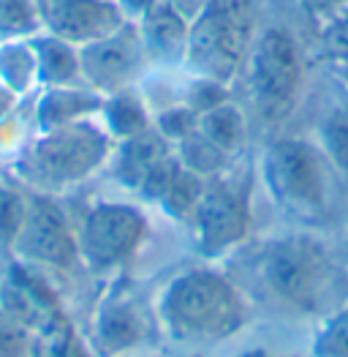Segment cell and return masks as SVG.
Segmentation results:
<instances>
[{"mask_svg": "<svg viewBox=\"0 0 348 357\" xmlns=\"http://www.w3.org/2000/svg\"><path fill=\"white\" fill-rule=\"evenodd\" d=\"M161 322L177 341L215 344L232 338L248 319L245 300L229 278L212 270H191L161 295Z\"/></svg>", "mask_w": 348, "mask_h": 357, "instance_id": "1", "label": "cell"}, {"mask_svg": "<svg viewBox=\"0 0 348 357\" xmlns=\"http://www.w3.org/2000/svg\"><path fill=\"white\" fill-rule=\"evenodd\" d=\"M253 273L269 298L299 314L324 311L338 289L335 265L326 248L310 235L264 243Z\"/></svg>", "mask_w": 348, "mask_h": 357, "instance_id": "2", "label": "cell"}, {"mask_svg": "<svg viewBox=\"0 0 348 357\" xmlns=\"http://www.w3.org/2000/svg\"><path fill=\"white\" fill-rule=\"evenodd\" d=\"M106 153L109 137L98 126L77 120L41 131V137L17 158L14 169L38 191H60L93 175L104 164Z\"/></svg>", "mask_w": 348, "mask_h": 357, "instance_id": "3", "label": "cell"}, {"mask_svg": "<svg viewBox=\"0 0 348 357\" xmlns=\"http://www.w3.org/2000/svg\"><path fill=\"white\" fill-rule=\"evenodd\" d=\"M256 38L253 0H209L188 28V60L202 79L229 82L248 60Z\"/></svg>", "mask_w": 348, "mask_h": 357, "instance_id": "4", "label": "cell"}, {"mask_svg": "<svg viewBox=\"0 0 348 357\" xmlns=\"http://www.w3.org/2000/svg\"><path fill=\"white\" fill-rule=\"evenodd\" d=\"M264 183L280 208L319 215L326 208V158L302 139H278L264 153Z\"/></svg>", "mask_w": 348, "mask_h": 357, "instance_id": "5", "label": "cell"}, {"mask_svg": "<svg viewBox=\"0 0 348 357\" xmlns=\"http://www.w3.org/2000/svg\"><path fill=\"white\" fill-rule=\"evenodd\" d=\"M248 82L253 101L267 118L286 115L302 85V55L286 30L267 28L248 52Z\"/></svg>", "mask_w": 348, "mask_h": 357, "instance_id": "6", "label": "cell"}, {"mask_svg": "<svg viewBox=\"0 0 348 357\" xmlns=\"http://www.w3.org/2000/svg\"><path fill=\"white\" fill-rule=\"evenodd\" d=\"M147 235L145 215L131 205L101 202L87 210L77 232L79 259L90 270H112L128 262Z\"/></svg>", "mask_w": 348, "mask_h": 357, "instance_id": "7", "label": "cell"}, {"mask_svg": "<svg viewBox=\"0 0 348 357\" xmlns=\"http://www.w3.org/2000/svg\"><path fill=\"white\" fill-rule=\"evenodd\" d=\"M202 254L215 257L242 243L251 229L248 188L223 178H207L202 199L191 215Z\"/></svg>", "mask_w": 348, "mask_h": 357, "instance_id": "8", "label": "cell"}, {"mask_svg": "<svg viewBox=\"0 0 348 357\" xmlns=\"http://www.w3.org/2000/svg\"><path fill=\"white\" fill-rule=\"evenodd\" d=\"M19 262L49 270H71L79 262L77 232H71L65 213L47 197H28V215L11 251Z\"/></svg>", "mask_w": 348, "mask_h": 357, "instance_id": "9", "label": "cell"}, {"mask_svg": "<svg viewBox=\"0 0 348 357\" xmlns=\"http://www.w3.org/2000/svg\"><path fill=\"white\" fill-rule=\"evenodd\" d=\"M41 28L68 44H93L120 30L122 17L106 0H35Z\"/></svg>", "mask_w": 348, "mask_h": 357, "instance_id": "10", "label": "cell"}, {"mask_svg": "<svg viewBox=\"0 0 348 357\" xmlns=\"http://www.w3.org/2000/svg\"><path fill=\"white\" fill-rule=\"evenodd\" d=\"M0 308L35 335H44L63 319L58 298L49 284L38 273H33V265H25L19 259L6 270V275H0Z\"/></svg>", "mask_w": 348, "mask_h": 357, "instance_id": "11", "label": "cell"}, {"mask_svg": "<svg viewBox=\"0 0 348 357\" xmlns=\"http://www.w3.org/2000/svg\"><path fill=\"white\" fill-rule=\"evenodd\" d=\"M150 335L145 314L128 300H109L93 319L87 338L95 357H131Z\"/></svg>", "mask_w": 348, "mask_h": 357, "instance_id": "12", "label": "cell"}, {"mask_svg": "<svg viewBox=\"0 0 348 357\" xmlns=\"http://www.w3.org/2000/svg\"><path fill=\"white\" fill-rule=\"evenodd\" d=\"M134 44L122 36H106V38H98L93 44H85L82 52H79V68H82V77L93 88L98 90H115L117 85H122L134 68Z\"/></svg>", "mask_w": 348, "mask_h": 357, "instance_id": "13", "label": "cell"}, {"mask_svg": "<svg viewBox=\"0 0 348 357\" xmlns=\"http://www.w3.org/2000/svg\"><path fill=\"white\" fill-rule=\"evenodd\" d=\"M169 155V148H166V139L147 128L142 134L131 137V139H122V145L117 150V161H115V175L122 185L128 188H142L145 178L150 175V169Z\"/></svg>", "mask_w": 348, "mask_h": 357, "instance_id": "14", "label": "cell"}, {"mask_svg": "<svg viewBox=\"0 0 348 357\" xmlns=\"http://www.w3.org/2000/svg\"><path fill=\"white\" fill-rule=\"evenodd\" d=\"M30 47L35 52L38 79L47 82L49 88L71 85L77 77H82L79 52L74 50V44H68V41H63L58 36L47 33V36H33Z\"/></svg>", "mask_w": 348, "mask_h": 357, "instance_id": "15", "label": "cell"}, {"mask_svg": "<svg viewBox=\"0 0 348 357\" xmlns=\"http://www.w3.org/2000/svg\"><path fill=\"white\" fill-rule=\"evenodd\" d=\"M101 107L104 104L98 96L63 85V88H49L44 93V98L38 101V109H35V120H38L41 131H49V128H58L65 123L85 120L90 112H95Z\"/></svg>", "mask_w": 348, "mask_h": 357, "instance_id": "16", "label": "cell"}, {"mask_svg": "<svg viewBox=\"0 0 348 357\" xmlns=\"http://www.w3.org/2000/svg\"><path fill=\"white\" fill-rule=\"evenodd\" d=\"M196 128H199L202 137H207L215 148L223 150L226 155L237 153V150L242 148V142H245V118L229 101H223V104L202 112Z\"/></svg>", "mask_w": 348, "mask_h": 357, "instance_id": "17", "label": "cell"}, {"mask_svg": "<svg viewBox=\"0 0 348 357\" xmlns=\"http://www.w3.org/2000/svg\"><path fill=\"white\" fill-rule=\"evenodd\" d=\"M188 22L169 6V0L152 3L145 14V36L150 47L155 50H172L177 44H188Z\"/></svg>", "mask_w": 348, "mask_h": 357, "instance_id": "18", "label": "cell"}, {"mask_svg": "<svg viewBox=\"0 0 348 357\" xmlns=\"http://www.w3.org/2000/svg\"><path fill=\"white\" fill-rule=\"evenodd\" d=\"M38 79V68H35V52L30 47V41H8L0 47V82L14 93H25V90Z\"/></svg>", "mask_w": 348, "mask_h": 357, "instance_id": "19", "label": "cell"}, {"mask_svg": "<svg viewBox=\"0 0 348 357\" xmlns=\"http://www.w3.org/2000/svg\"><path fill=\"white\" fill-rule=\"evenodd\" d=\"M177 158H180V164L185 169H191L199 178L207 180V178H215L223 169V164H226L229 155L223 150L215 148L207 137L199 134V128H196L193 134H188L185 139L177 142Z\"/></svg>", "mask_w": 348, "mask_h": 357, "instance_id": "20", "label": "cell"}, {"mask_svg": "<svg viewBox=\"0 0 348 357\" xmlns=\"http://www.w3.org/2000/svg\"><path fill=\"white\" fill-rule=\"evenodd\" d=\"M104 115H106V126H109V134L117 139H131L136 134L147 131V112L142 107V101L136 96H112L104 107Z\"/></svg>", "mask_w": 348, "mask_h": 357, "instance_id": "21", "label": "cell"}, {"mask_svg": "<svg viewBox=\"0 0 348 357\" xmlns=\"http://www.w3.org/2000/svg\"><path fill=\"white\" fill-rule=\"evenodd\" d=\"M204 183L207 180L199 178L196 172H191V169H185L180 164L172 183L166 185V191H164V197L158 202L166 208V213H172L177 218H191L196 205H199V199H202Z\"/></svg>", "mask_w": 348, "mask_h": 357, "instance_id": "22", "label": "cell"}, {"mask_svg": "<svg viewBox=\"0 0 348 357\" xmlns=\"http://www.w3.org/2000/svg\"><path fill=\"white\" fill-rule=\"evenodd\" d=\"M25 215H28V197L11 183L0 180V248L3 251H14Z\"/></svg>", "mask_w": 348, "mask_h": 357, "instance_id": "23", "label": "cell"}, {"mask_svg": "<svg viewBox=\"0 0 348 357\" xmlns=\"http://www.w3.org/2000/svg\"><path fill=\"white\" fill-rule=\"evenodd\" d=\"M319 148L332 167L348 175V109H332L321 120Z\"/></svg>", "mask_w": 348, "mask_h": 357, "instance_id": "24", "label": "cell"}, {"mask_svg": "<svg viewBox=\"0 0 348 357\" xmlns=\"http://www.w3.org/2000/svg\"><path fill=\"white\" fill-rule=\"evenodd\" d=\"M41 28L35 0H0V36L19 38Z\"/></svg>", "mask_w": 348, "mask_h": 357, "instance_id": "25", "label": "cell"}, {"mask_svg": "<svg viewBox=\"0 0 348 357\" xmlns=\"http://www.w3.org/2000/svg\"><path fill=\"white\" fill-rule=\"evenodd\" d=\"M319 47L321 55L326 60H332L338 68L348 66V8H343L335 17H329L326 22H321Z\"/></svg>", "mask_w": 348, "mask_h": 357, "instance_id": "26", "label": "cell"}, {"mask_svg": "<svg viewBox=\"0 0 348 357\" xmlns=\"http://www.w3.org/2000/svg\"><path fill=\"white\" fill-rule=\"evenodd\" d=\"M313 357H348V305L335 311L313 341Z\"/></svg>", "mask_w": 348, "mask_h": 357, "instance_id": "27", "label": "cell"}, {"mask_svg": "<svg viewBox=\"0 0 348 357\" xmlns=\"http://www.w3.org/2000/svg\"><path fill=\"white\" fill-rule=\"evenodd\" d=\"M47 338V357H95L85 338L65 322V317L44 333Z\"/></svg>", "mask_w": 348, "mask_h": 357, "instance_id": "28", "label": "cell"}, {"mask_svg": "<svg viewBox=\"0 0 348 357\" xmlns=\"http://www.w3.org/2000/svg\"><path fill=\"white\" fill-rule=\"evenodd\" d=\"M35 333L0 308V357H30Z\"/></svg>", "mask_w": 348, "mask_h": 357, "instance_id": "29", "label": "cell"}, {"mask_svg": "<svg viewBox=\"0 0 348 357\" xmlns=\"http://www.w3.org/2000/svg\"><path fill=\"white\" fill-rule=\"evenodd\" d=\"M155 131L169 142H180V139H185L188 134H193L196 131V126H199V112L188 104V107H174V109H166V112H161L158 120H155Z\"/></svg>", "mask_w": 348, "mask_h": 357, "instance_id": "30", "label": "cell"}, {"mask_svg": "<svg viewBox=\"0 0 348 357\" xmlns=\"http://www.w3.org/2000/svg\"><path fill=\"white\" fill-rule=\"evenodd\" d=\"M299 6H302V11L316 22H326L329 17H335V14H340L343 8H348V0H299Z\"/></svg>", "mask_w": 348, "mask_h": 357, "instance_id": "31", "label": "cell"}, {"mask_svg": "<svg viewBox=\"0 0 348 357\" xmlns=\"http://www.w3.org/2000/svg\"><path fill=\"white\" fill-rule=\"evenodd\" d=\"M207 3H209V0H169V6H172L174 11H177L188 25L207 8Z\"/></svg>", "mask_w": 348, "mask_h": 357, "instance_id": "32", "label": "cell"}, {"mask_svg": "<svg viewBox=\"0 0 348 357\" xmlns=\"http://www.w3.org/2000/svg\"><path fill=\"white\" fill-rule=\"evenodd\" d=\"M14 101H17V93H14L11 88H6V85L0 82V120H6L8 115H11Z\"/></svg>", "mask_w": 348, "mask_h": 357, "instance_id": "33", "label": "cell"}, {"mask_svg": "<svg viewBox=\"0 0 348 357\" xmlns=\"http://www.w3.org/2000/svg\"><path fill=\"white\" fill-rule=\"evenodd\" d=\"M242 357H289V355H272V352H264V349H253V352H245Z\"/></svg>", "mask_w": 348, "mask_h": 357, "instance_id": "34", "label": "cell"}, {"mask_svg": "<svg viewBox=\"0 0 348 357\" xmlns=\"http://www.w3.org/2000/svg\"><path fill=\"white\" fill-rule=\"evenodd\" d=\"M338 74H340V79L346 82V88H348V66H340V68H338Z\"/></svg>", "mask_w": 348, "mask_h": 357, "instance_id": "35", "label": "cell"}, {"mask_svg": "<svg viewBox=\"0 0 348 357\" xmlns=\"http://www.w3.org/2000/svg\"><path fill=\"white\" fill-rule=\"evenodd\" d=\"M346 265H348V238H346Z\"/></svg>", "mask_w": 348, "mask_h": 357, "instance_id": "36", "label": "cell"}]
</instances>
